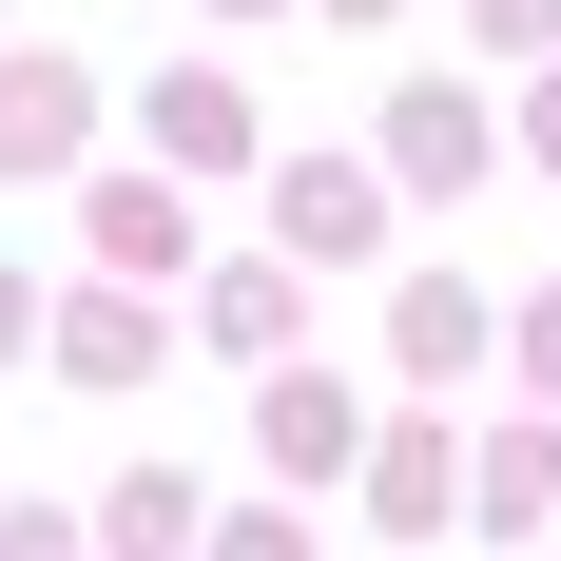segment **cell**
Listing matches in <instances>:
<instances>
[{"label": "cell", "instance_id": "14", "mask_svg": "<svg viewBox=\"0 0 561 561\" xmlns=\"http://www.w3.org/2000/svg\"><path fill=\"white\" fill-rule=\"evenodd\" d=\"M465 20H484L504 58H542V39H561V0H465Z\"/></svg>", "mask_w": 561, "mask_h": 561}, {"label": "cell", "instance_id": "8", "mask_svg": "<svg viewBox=\"0 0 561 561\" xmlns=\"http://www.w3.org/2000/svg\"><path fill=\"white\" fill-rule=\"evenodd\" d=\"M388 348L426 368V388H465V368H484V290H465V272H407V310H388Z\"/></svg>", "mask_w": 561, "mask_h": 561}, {"label": "cell", "instance_id": "9", "mask_svg": "<svg viewBox=\"0 0 561 561\" xmlns=\"http://www.w3.org/2000/svg\"><path fill=\"white\" fill-rule=\"evenodd\" d=\"M194 523H214V504H194V465H136V484L98 504V561H194Z\"/></svg>", "mask_w": 561, "mask_h": 561}, {"label": "cell", "instance_id": "18", "mask_svg": "<svg viewBox=\"0 0 561 561\" xmlns=\"http://www.w3.org/2000/svg\"><path fill=\"white\" fill-rule=\"evenodd\" d=\"M20 330H39V310H20V290H0V348H20Z\"/></svg>", "mask_w": 561, "mask_h": 561}, {"label": "cell", "instance_id": "20", "mask_svg": "<svg viewBox=\"0 0 561 561\" xmlns=\"http://www.w3.org/2000/svg\"><path fill=\"white\" fill-rule=\"evenodd\" d=\"M214 20H272V0H214Z\"/></svg>", "mask_w": 561, "mask_h": 561}, {"label": "cell", "instance_id": "17", "mask_svg": "<svg viewBox=\"0 0 561 561\" xmlns=\"http://www.w3.org/2000/svg\"><path fill=\"white\" fill-rule=\"evenodd\" d=\"M504 136H523V156H542V174H561V78H542V98H523V116H504Z\"/></svg>", "mask_w": 561, "mask_h": 561}, {"label": "cell", "instance_id": "12", "mask_svg": "<svg viewBox=\"0 0 561 561\" xmlns=\"http://www.w3.org/2000/svg\"><path fill=\"white\" fill-rule=\"evenodd\" d=\"M194 310H214V348H232V368H290V272H272V252H252V272H214Z\"/></svg>", "mask_w": 561, "mask_h": 561}, {"label": "cell", "instance_id": "10", "mask_svg": "<svg viewBox=\"0 0 561 561\" xmlns=\"http://www.w3.org/2000/svg\"><path fill=\"white\" fill-rule=\"evenodd\" d=\"M58 368H78V388H156V310H136V290H78V310H58Z\"/></svg>", "mask_w": 561, "mask_h": 561}, {"label": "cell", "instance_id": "11", "mask_svg": "<svg viewBox=\"0 0 561 561\" xmlns=\"http://www.w3.org/2000/svg\"><path fill=\"white\" fill-rule=\"evenodd\" d=\"M446 484H465V465H446V426H368V504H388L407 542L446 523Z\"/></svg>", "mask_w": 561, "mask_h": 561}, {"label": "cell", "instance_id": "3", "mask_svg": "<svg viewBox=\"0 0 561 561\" xmlns=\"http://www.w3.org/2000/svg\"><path fill=\"white\" fill-rule=\"evenodd\" d=\"M78 232H98L116 290H174V272H194V194H174V174H98V214H78Z\"/></svg>", "mask_w": 561, "mask_h": 561}, {"label": "cell", "instance_id": "5", "mask_svg": "<svg viewBox=\"0 0 561 561\" xmlns=\"http://www.w3.org/2000/svg\"><path fill=\"white\" fill-rule=\"evenodd\" d=\"M465 523H484V542H523V523H561V426L542 407H523V426H484V446H465V484H446Z\"/></svg>", "mask_w": 561, "mask_h": 561}, {"label": "cell", "instance_id": "1", "mask_svg": "<svg viewBox=\"0 0 561 561\" xmlns=\"http://www.w3.org/2000/svg\"><path fill=\"white\" fill-rule=\"evenodd\" d=\"M388 252V174L368 156H272V272H368Z\"/></svg>", "mask_w": 561, "mask_h": 561}, {"label": "cell", "instance_id": "2", "mask_svg": "<svg viewBox=\"0 0 561 561\" xmlns=\"http://www.w3.org/2000/svg\"><path fill=\"white\" fill-rule=\"evenodd\" d=\"M252 446H272V484H348V465H368V407H348L330 368H272V407H252Z\"/></svg>", "mask_w": 561, "mask_h": 561}, {"label": "cell", "instance_id": "4", "mask_svg": "<svg viewBox=\"0 0 561 561\" xmlns=\"http://www.w3.org/2000/svg\"><path fill=\"white\" fill-rule=\"evenodd\" d=\"M136 136H156V174H174V194H194V174H252V156H272L232 78H156V98H136Z\"/></svg>", "mask_w": 561, "mask_h": 561}, {"label": "cell", "instance_id": "16", "mask_svg": "<svg viewBox=\"0 0 561 561\" xmlns=\"http://www.w3.org/2000/svg\"><path fill=\"white\" fill-rule=\"evenodd\" d=\"M504 348H523V388H542V407H561V290H542V310H523V330H504Z\"/></svg>", "mask_w": 561, "mask_h": 561}, {"label": "cell", "instance_id": "15", "mask_svg": "<svg viewBox=\"0 0 561 561\" xmlns=\"http://www.w3.org/2000/svg\"><path fill=\"white\" fill-rule=\"evenodd\" d=\"M0 561H98V542H78L58 504H20V523H0Z\"/></svg>", "mask_w": 561, "mask_h": 561}, {"label": "cell", "instance_id": "7", "mask_svg": "<svg viewBox=\"0 0 561 561\" xmlns=\"http://www.w3.org/2000/svg\"><path fill=\"white\" fill-rule=\"evenodd\" d=\"M98 98H78V58H0V174H78Z\"/></svg>", "mask_w": 561, "mask_h": 561}, {"label": "cell", "instance_id": "19", "mask_svg": "<svg viewBox=\"0 0 561 561\" xmlns=\"http://www.w3.org/2000/svg\"><path fill=\"white\" fill-rule=\"evenodd\" d=\"M330 20H407V0H330Z\"/></svg>", "mask_w": 561, "mask_h": 561}, {"label": "cell", "instance_id": "13", "mask_svg": "<svg viewBox=\"0 0 561 561\" xmlns=\"http://www.w3.org/2000/svg\"><path fill=\"white\" fill-rule=\"evenodd\" d=\"M194 561H330V542H310V504H232V523H194Z\"/></svg>", "mask_w": 561, "mask_h": 561}, {"label": "cell", "instance_id": "6", "mask_svg": "<svg viewBox=\"0 0 561 561\" xmlns=\"http://www.w3.org/2000/svg\"><path fill=\"white\" fill-rule=\"evenodd\" d=\"M465 174H484V98L465 78H407L388 98V194H465Z\"/></svg>", "mask_w": 561, "mask_h": 561}]
</instances>
